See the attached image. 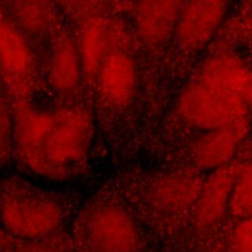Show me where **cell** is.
Wrapping results in <instances>:
<instances>
[{
	"label": "cell",
	"mask_w": 252,
	"mask_h": 252,
	"mask_svg": "<svg viewBox=\"0 0 252 252\" xmlns=\"http://www.w3.org/2000/svg\"><path fill=\"white\" fill-rule=\"evenodd\" d=\"M13 104L0 81V167L12 151Z\"/></svg>",
	"instance_id": "e0dca14e"
},
{
	"label": "cell",
	"mask_w": 252,
	"mask_h": 252,
	"mask_svg": "<svg viewBox=\"0 0 252 252\" xmlns=\"http://www.w3.org/2000/svg\"><path fill=\"white\" fill-rule=\"evenodd\" d=\"M82 73L77 45L66 32H58L48 59V77L52 87L62 94L72 93L78 87Z\"/></svg>",
	"instance_id": "5bb4252c"
},
{
	"label": "cell",
	"mask_w": 252,
	"mask_h": 252,
	"mask_svg": "<svg viewBox=\"0 0 252 252\" xmlns=\"http://www.w3.org/2000/svg\"><path fill=\"white\" fill-rule=\"evenodd\" d=\"M101 95L110 103L123 106L133 97L137 70L133 59L124 51L112 52L102 63L95 77Z\"/></svg>",
	"instance_id": "7c38bea8"
},
{
	"label": "cell",
	"mask_w": 252,
	"mask_h": 252,
	"mask_svg": "<svg viewBox=\"0 0 252 252\" xmlns=\"http://www.w3.org/2000/svg\"><path fill=\"white\" fill-rule=\"evenodd\" d=\"M194 82L250 104L251 72L249 67L234 55L217 54L208 58L197 71Z\"/></svg>",
	"instance_id": "52a82bcc"
},
{
	"label": "cell",
	"mask_w": 252,
	"mask_h": 252,
	"mask_svg": "<svg viewBox=\"0 0 252 252\" xmlns=\"http://www.w3.org/2000/svg\"><path fill=\"white\" fill-rule=\"evenodd\" d=\"M4 17V13H3V9L0 7V21L3 19Z\"/></svg>",
	"instance_id": "ffe728a7"
},
{
	"label": "cell",
	"mask_w": 252,
	"mask_h": 252,
	"mask_svg": "<svg viewBox=\"0 0 252 252\" xmlns=\"http://www.w3.org/2000/svg\"><path fill=\"white\" fill-rule=\"evenodd\" d=\"M252 177L250 161L240 162L239 170L232 188L228 204V213L237 220L251 218Z\"/></svg>",
	"instance_id": "2e32d148"
},
{
	"label": "cell",
	"mask_w": 252,
	"mask_h": 252,
	"mask_svg": "<svg viewBox=\"0 0 252 252\" xmlns=\"http://www.w3.org/2000/svg\"><path fill=\"white\" fill-rule=\"evenodd\" d=\"M36 62L28 38L5 17L0 21V81L12 103L28 101Z\"/></svg>",
	"instance_id": "277c9868"
},
{
	"label": "cell",
	"mask_w": 252,
	"mask_h": 252,
	"mask_svg": "<svg viewBox=\"0 0 252 252\" xmlns=\"http://www.w3.org/2000/svg\"><path fill=\"white\" fill-rule=\"evenodd\" d=\"M226 10L223 1L183 3L173 32L179 45L189 51L203 48L220 25Z\"/></svg>",
	"instance_id": "8992f818"
},
{
	"label": "cell",
	"mask_w": 252,
	"mask_h": 252,
	"mask_svg": "<svg viewBox=\"0 0 252 252\" xmlns=\"http://www.w3.org/2000/svg\"><path fill=\"white\" fill-rule=\"evenodd\" d=\"M203 181L191 172H173L156 180L148 191L150 205L164 214L193 208Z\"/></svg>",
	"instance_id": "8fae6325"
},
{
	"label": "cell",
	"mask_w": 252,
	"mask_h": 252,
	"mask_svg": "<svg viewBox=\"0 0 252 252\" xmlns=\"http://www.w3.org/2000/svg\"><path fill=\"white\" fill-rule=\"evenodd\" d=\"M231 252H252L251 218L238 220L230 237Z\"/></svg>",
	"instance_id": "ac0fdd59"
},
{
	"label": "cell",
	"mask_w": 252,
	"mask_h": 252,
	"mask_svg": "<svg viewBox=\"0 0 252 252\" xmlns=\"http://www.w3.org/2000/svg\"><path fill=\"white\" fill-rule=\"evenodd\" d=\"M249 130V119L231 125L208 130L200 136L190 150L191 159L201 169H216L231 160Z\"/></svg>",
	"instance_id": "9c48e42d"
},
{
	"label": "cell",
	"mask_w": 252,
	"mask_h": 252,
	"mask_svg": "<svg viewBox=\"0 0 252 252\" xmlns=\"http://www.w3.org/2000/svg\"><path fill=\"white\" fill-rule=\"evenodd\" d=\"M183 2L147 1L137 4L135 25L140 36L149 43L158 44L174 32Z\"/></svg>",
	"instance_id": "4fadbf2b"
},
{
	"label": "cell",
	"mask_w": 252,
	"mask_h": 252,
	"mask_svg": "<svg viewBox=\"0 0 252 252\" xmlns=\"http://www.w3.org/2000/svg\"><path fill=\"white\" fill-rule=\"evenodd\" d=\"M14 252H66L64 243L51 235L48 237L29 240L28 243L22 245Z\"/></svg>",
	"instance_id": "d6986e66"
},
{
	"label": "cell",
	"mask_w": 252,
	"mask_h": 252,
	"mask_svg": "<svg viewBox=\"0 0 252 252\" xmlns=\"http://www.w3.org/2000/svg\"><path fill=\"white\" fill-rule=\"evenodd\" d=\"M85 234L94 252H137L140 245V234L133 218L116 206H104L91 213Z\"/></svg>",
	"instance_id": "5b68a950"
},
{
	"label": "cell",
	"mask_w": 252,
	"mask_h": 252,
	"mask_svg": "<svg viewBox=\"0 0 252 252\" xmlns=\"http://www.w3.org/2000/svg\"><path fill=\"white\" fill-rule=\"evenodd\" d=\"M93 121L80 108L54 111L53 122L28 169L42 177L61 180L82 159L92 139Z\"/></svg>",
	"instance_id": "7a4b0ae2"
},
{
	"label": "cell",
	"mask_w": 252,
	"mask_h": 252,
	"mask_svg": "<svg viewBox=\"0 0 252 252\" xmlns=\"http://www.w3.org/2000/svg\"><path fill=\"white\" fill-rule=\"evenodd\" d=\"M117 28L106 18L95 15L84 19L80 28L77 49L82 72L88 80H95L102 63L114 49Z\"/></svg>",
	"instance_id": "30bf717a"
},
{
	"label": "cell",
	"mask_w": 252,
	"mask_h": 252,
	"mask_svg": "<svg viewBox=\"0 0 252 252\" xmlns=\"http://www.w3.org/2000/svg\"><path fill=\"white\" fill-rule=\"evenodd\" d=\"M61 205L17 177L0 181V223L15 237L35 240L54 235L63 222Z\"/></svg>",
	"instance_id": "6da1fadb"
},
{
	"label": "cell",
	"mask_w": 252,
	"mask_h": 252,
	"mask_svg": "<svg viewBox=\"0 0 252 252\" xmlns=\"http://www.w3.org/2000/svg\"><path fill=\"white\" fill-rule=\"evenodd\" d=\"M250 104L210 90L196 82L179 95L176 111L183 121L206 131L225 127L248 118Z\"/></svg>",
	"instance_id": "3957f363"
},
{
	"label": "cell",
	"mask_w": 252,
	"mask_h": 252,
	"mask_svg": "<svg viewBox=\"0 0 252 252\" xmlns=\"http://www.w3.org/2000/svg\"><path fill=\"white\" fill-rule=\"evenodd\" d=\"M7 19L27 38L48 32L53 23V6L42 1H16L6 3Z\"/></svg>",
	"instance_id": "9a60e30c"
},
{
	"label": "cell",
	"mask_w": 252,
	"mask_h": 252,
	"mask_svg": "<svg viewBox=\"0 0 252 252\" xmlns=\"http://www.w3.org/2000/svg\"><path fill=\"white\" fill-rule=\"evenodd\" d=\"M240 161L230 162L213 170L203 181L193 207L194 220L201 227L217 224L227 213L232 188L239 170Z\"/></svg>",
	"instance_id": "ba28073f"
}]
</instances>
